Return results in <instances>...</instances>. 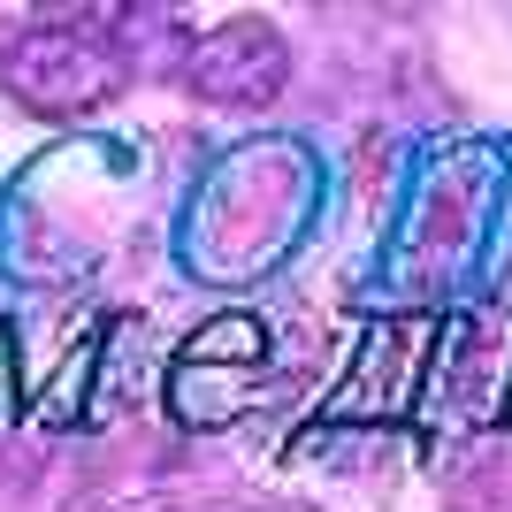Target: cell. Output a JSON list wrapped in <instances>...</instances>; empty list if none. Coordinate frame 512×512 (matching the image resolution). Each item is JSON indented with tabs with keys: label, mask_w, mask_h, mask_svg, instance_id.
<instances>
[{
	"label": "cell",
	"mask_w": 512,
	"mask_h": 512,
	"mask_svg": "<svg viewBox=\"0 0 512 512\" xmlns=\"http://www.w3.org/2000/svg\"><path fill=\"white\" fill-rule=\"evenodd\" d=\"M115 31H123L115 8H85V16H62V23H31V31L8 39V54H0L8 100L31 107V115H46V123H69V115L107 107L130 85V62H123V46H115Z\"/></svg>",
	"instance_id": "obj_1"
},
{
	"label": "cell",
	"mask_w": 512,
	"mask_h": 512,
	"mask_svg": "<svg viewBox=\"0 0 512 512\" xmlns=\"http://www.w3.org/2000/svg\"><path fill=\"white\" fill-rule=\"evenodd\" d=\"M260 383H268V329L253 314H214L169 360V413L184 428H230L237 413H253Z\"/></svg>",
	"instance_id": "obj_2"
},
{
	"label": "cell",
	"mask_w": 512,
	"mask_h": 512,
	"mask_svg": "<svg viewBox=\"0 0 512 512\" xmlns=\"http://www.w3.org/2000/svg\"><path fill=\"white\" fill-rule=\"evenodd\" d=\"M436 337H444V321L436 314H390L375 321L344 367V383L329 390V406H321V428H344V421H406L421 413V390H428V360H436Z\"/></svg>",
	"instance_id": "obj_3"
},
{
	"label": "cell",
	"mask_w": 512,
	"mask_h": 512,
	"mask_svg": "<svg viewBox=\"0 0 512 512\" xmlns=\"http://www.w3.org/2000/svg\"><path fill=\"white\" fill-rule=\"evenodd\" d=\"M421 413L444 428H490L512 413V314H459L436 337Z\"/></svg>",
	"instance_id": "obj_4"
},
{
	"label": "cell",
	"mask_w": 512,
	"mask_h": 512,
	"mask_svg": "<svg viewBox=\"0 0 512 512\" xmlns=\"http://www.w3.org/2000/svg\"><path fill=\"white\" fill-rule=\"evenodd\" d=\"M291 77V54H283V31L268 16H230L199 31L192 54H184V85L214 107H268Z\"/></svg>",
	"instance_id": "obj_5"
},
{
	"label": "cell",
	"mask_w": 512,
	"mask_h": 512,
	"mask_svg": "<svg viewBox=\"0 0 512 512\" xmlns=\"http://www.w3.org/2000/svg\"><path fill=\"white\" fill-rule=\"evenodd\" d=\"M92 360H100V337H85V344H77V367L62 360V383H54V390L39 398V421H54V428H62V421H77V413H85L77 398H85V375H92Z\"/></svg>",
	"instance_id": "obj_6"
},
{
	"label": "cell",
	"mask_w": 512,
	"mask_h": 512,
	"mask_svg": "<svg viewBox=\"0 0 512 512\" xmlns=\"http://www.w3.org/2000/svg\"><path fill=\"white\" fill-rule=\"evenodd\" d=\"M16 421V337L0 329V428Z\"/></svg>",
	"instance_id": "obj_7"
},
{
	"label": "cell",
	"mask_w": 512,
	"mask_h": 512,
	"mask_svg": "<svg viewBox=\"0 0 512 512\" xmlns=\"http://www.w3.org/2000/svg\"><path fill=\"white\" fill-rule=\"evenodd\" d=\"M505 421H512V413H505Z\"/></svg>",
	"instance_id": "obj_8"
}]
</instances>
